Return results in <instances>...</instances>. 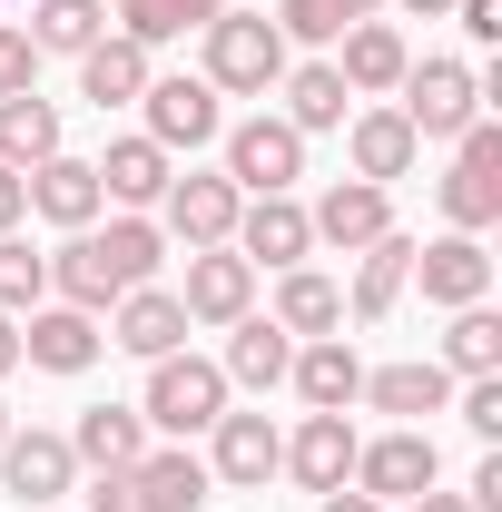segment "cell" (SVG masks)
<instances>
[{
    "label": "cell",
    "instance_id": "6da1fadb",
    "mask_svg": "<svg viewBox=\"0 0 502 512\" xmlns=\"http://www.w3.org/2000/svg\"><path fill=\"white\" fill-rule=\"evenodd\" d=\"M197 40H207V69H197V79H207L217 99H266V89L286 79V30H276L266 10H217Z\"/></svg>",
    "mask_w": 502,
    "mask_h": 512
},
{
    "label": "cell",
    "instance_id": "7a4b0ae2",
    "mask_svg": "<svg viewBox=\"0 0 502 512\" xmlns=\"http://www.w3.org/2000/svg\"><path fill=\"white\" fill-rule=\"evenodd\" d=\"M138 414H148L158 434H178V444H188V434H207V424L227 414V375H217L207 355H188V345H178V355H158V365H148Z\"/></svg>",
    "mask_w": 502,
    "mask_h": 512
},
{
    "label": "cell",
    "instance_id": "3957f363",
    "mask_svg": "<svg viewBox=\"0 0 502 512\" xmlns=\"http://www.w3.org/2000/svg\"><path fill=\"white\" fill-rule=\"evenodd\" d=\"M394 109H404L414 138H463V128L483 119V69H463V60H414Z\"/></svg>",
    "mask_w": 502,
    "mask_h": 512
},
{
    "label": "cell",
    "instance_id": "277c9868",
    "mask_svg": "<svg viewBox=\"0 0 502 512\" xmlns=\"http://www.w3.org/2000/svg\"><path fill=\"white\" fill-rule=\"evenodd\" d=\"M306 178V138L286 119H237L227 128V188L237 197H296Z\"/></svg>",
    "mask_w": 502,
    "mask_h": 512
},
{
    "label": "cell",
    "instance_id": "5b68a950",
    "mask_svg": "<svg viewBox=\"0 0 502 512\" xmlns=\"http://www.w3.org/2000/svg\"><path fill=\"white\" fill-rule=\"evenodd\" d=\"M443 217L463 227V237H483L502 217V128L473 119L463 138H453V178H443Z\"/></svg>",
    "mask_w": 502,
    "mask_h": 512
},
{
    "label": "cell",
    "instance_id": "8992f818",
    "mask_svg": "<svg viewBox=\"0 0 502 512\" xmlns=\"http://www.w3.org/2000/svg\"><path fill=\"white\" fill-rule=\"evenodd\" d=\"M434 483H443V453H434L424 424H394L375 444H355V493H375V503H414Z\"/></svg>",
    "mask_w": 502,
    "mask_h": 512
},
{
    "label": "cell",
    "instance_id": "52a82bcc",
    "mask_svg": "<svg viewBox=\"0 0 502 512\" xmlns=\"http://www.w3.org/2000/svg\"><path fill=\"white\" fill-rule=\"evenodd\" d=\"M276 463H286V434H276L266 414H217V424H207V483H227V493H266Z\"/></svg>",
    "mask_w": 502,
    "mask_h": 512
},
{
    "label": "cell",
    "instance_id": "ba28073f",
    "mask_svg": "<svg viewBox=\"0 0 502 512\" xmlns=\"http://www.w3.org/2000/svg\"><path fill=\"white\" fill-rule=\"evenodd\" d=\"M168 227L158 237H178V247H227V227H237V207L247 197L227 188V168H188V178H168Z\"/></svg>",
    "mask_w": 502,
    "mask_h": 512
},
{
    "label": "cell",
    "instance_id": "9c48e42d",
    "mask_svg": "<svg viewBox=\"0 0 502 512\" xmlns=\"http://www.w3.org/2000/svg\"><path fill=\"white\" fill-rule=\"evenodd\" d=\"M227 247L247 256V266H276V276H286V266H306V256H315V227H306L296 197H247L237 227H227Z\"/></svg>",
    "mask_w": 502,
    "mask_h": 512
},
{
    "label": "cell",
    "instance_id": "30bf717a",
    "mask_svg": "<svg viewBox=\"0 0 502 512\" xmlns=\"http://www.w3.org/2000/svg\"><path fill=\"white\" fill-rule=\"evenodd\" d=\"M188 325H237L256 306V266L237 247H188V286H178Z\"/></svg>",
    "mask_w": 502,
    "mask_h": 512
},
{
    "label": "cell",
    "instance_id": "8fae6325",
    "mask_svg": "<svg viewBox=\"0 0 502 512\" xmlns=\"http://www.w3.org/2000/svg\"><path fill=\"white\" fill-rule=\"evenodd\" d=\"M404 286H424V306H483L493 296V256H483V237H434V247H414V276Z\"/></svg>",
    "mask_w": 502,
    "mask_h": 512
},
{
    "label": "cell",
    "instance_id": "7c38bea8",
    "mask_svg": "<svg viewBox=\"0 0 502 512\" xmlns=\"http://www.w3.org/2000/svg\"><path fill=\"white\" fill-rule=\"evenodd\" d=\"M109 345L138 355V365L178 355V345H188V306H178V286H128L119 306H109Z\"/></svg>",
    "mask_w": 502,
    "mask_h": 512
},
{
    "label": "cell",
    "instance_id": "4fadbf2b",
    "mask_svg": "<svg viewBox=\"0 0 502 512\" xmlns=\"http://www.w3.org/2000/svg\"><path fill=\"white\" fill-rule=\"evenodd\" d=\"M138 109H148L138 138H158L168 158H178V148H207V138L227 128V109H217V89H207V79H148V99H138Z\"/></svg>",
    "mask_w": 502,
    "mask_h": 512
},
{
    "label": "cell",
    "instance_id": "5bb4252c",
    "mask_svg": "<svg viewBox=\"0 0 502 512\" xmlns=\"http://www.w3.org/2000/svg\"><path fill=\"white\" fill-rule=\"evenodd\" d=\"M306 227H315V247H335V256H365L394 227V197L384 188H365V178H335V188L306 207Z\"/></svg>",
    "mask_w": 502,
    "mask_h": 512
},
{
    "label": "cell",
    "instance_id": "9a60e30c",
    "mask_svg": "<svg viewBox=\"0 0 502 512\" xmlns=\"http://www.w3.org/2000/svg\"><path fill=\"white\" fill-rule=\"evenodd\" d=\"M0 483H10V503H60L69 483H79V453H69V434H20L10 424V444H0Z\"/></svg>",
    "mask_w": 502,
    "mask_h": 512
},
{
    "label": "cell",
    "instance_id": "2e32d148",
    "mask_svg": "<svg viewBox=\"0 0 502 512\" xmlns=\"http://www.w3.org/2000/svg\"><path fill=\"white\" fill-rule=\"evenodd\" d=\"M20 365H40V375H89V365H99V316H79V306H30V316H20Z\"/></svg>",
    "mask_w": 502,
    "mask_h": 512
},
{
    "label": "cell",
    "instance_id": "e0dca14e",
    "mask_svg": "<svg viewBox=\"0 0 502 512\" xmlns=\"http://www.w3.org/2000/svg\"><path fill=\"white\" fill-rule=\"evenodd\" d=\"M345 158H355L365 188H394V178H414L424 138L404 128V109H355V119H345Z\"/></svg>",
    "mask_w": 502,
    "mask_h": 512
},
{
    "label": "cell",
    "instance_id": "ac0fdd59",
    "mask_svg": "<svg viewBox=\"0 0 502 512\" xmlns=\"http://www.w3.org/2000/svg\"><path fill=\"white\" fill-rule=\"evenodd\" d=\"M276 473H296L306 493H345L355 483V424L345 414H306L296 434H286V463Z\"/></svg>",
    "mask_w": 502,
    "mask_h": 512
},
{
    "label": "cell",
    "instance_id": "d6986e66",
    "mask_svg": "<svg viewBox=\"0 0 502 512\" xmlns=\"http://www.w3.org/2000/svg\"><path fill=\"white\" fill-rule=\"evenodd\" d=\"M345 60H335V79L355 89V99H384V89H404V69H414V50H404V30L394 20H345V40H335Z\"/></svg>",
    "mask_w": 502,
    "mask_h": 512
},
{
    "label": "cell",
    "instance_id": "ffe728a7",
    "mask_svg": "<svg viewBox=\"0 0 502 512\" xmlns=\"http://www.w3.org/2000/svg\"><path fill=\"white\" fill-rule=\"evenodd\" d=\"M50 296L60 306H79V316H109L128 286H119V266L99 256V227H69L60 237V256H50Z\"/></svg>",
    "mask_w": 502,
    "mask_h": 512
},
{
    "label": "cell",
    "instance_id": "44dd1931",
    "mask_svg": "<svg viewBox=\"0 0 502 512\" xmlns=\"http://www.w3.org/2000/svg\"><path fill=\"white\" fill-rule=\"evenodd\" d=\"M148 79H158V69H148V50H138V40H119V30L79 50V99H89L99 119H109V109H138V99H148Z\"/></svg>",
    "mask_w": 502,
    "mask_h": 512
},
{
    "label": "cell",
    "instance_id": "7402d4cb",
    "mask_svg": "<svg viewBox=\"0 0 502 512\" xmlns=\"http://www.w3.org/2000/svg\"><path fill=\"white\" fill-rule=\"evenodd\" d=\"M286 365H296V335H286V325L276 316H237L227 325V365H217V375L227 384H247V394H276V384H286Z\"/></svg>",
    "mask_w": 502,
    "mask_h": 512
},
{
    "label": "cell",
    "instance_id": "603a6c76",
    "mask_svg": "<svg viewBox=\"0 0 502 512\" xmlns=\"http://www.w3.org/2000/svg\"><path fill=\"white\" fill-rule=\"evenodd\" d=\"M99 207H109V197H99V168H89V158H40V168H30V217H50V227H99Z\"/></svg>",
    "mask_w": 502,
    "mask_h": 512
},
{
    "label": "cell",
    "instance_id": "cb8c5ba5",
    "mask_svg": "<svg viewBox=\"0 0 502 512\" xmlns=\"http://www.w3.org/2000/svg\"><path fill=\"white\" fill-rule=\"evenodd\" d=\"M286 384L306 394V414H345V404L365 394V365H355V345H345V335H315V345H296Z\"/></svg>",
    "mask_w": 502,
    "mask_h": 512
},
{
    "label": "cell",
    "instance_id": "d4e9b609",
    "mask_svg": "<svg viewBox=\"0 0 502 512\" xmlns=\"http://www.w3.org/2000/svg\"><path fill=\"white\" fill-rule=\"evenodd\" d=\"M69 453H79L89 473H128V463L148 453V414H138V404H89V414L69 424Z\"/></svg>",
    "mask_w": 502,
    "mask_h": 512
},
{
    "label": "cell",
    "instance_id": "484cf974",
    "mask_svg": "<svg viewBox=\"0 0 502 512\" xmlns=\"http://www.w3.org/2000/svg\"><path fill=\"white\" fill-rule=\"evenodd\" d=\"M89 168H99V197H119V207H158L178 178L158 138H109V158H89Z\"/></svg>",
    "mask_w": 502,
    "mask_h": 512
},
{
    "label": "cell",
    "instance_id": "4316f807",
    "mask_svg": "<svg viewBox=\"0 0 502 512\" xmlns=\"http://www.w3.org/2000/svg\"><path fill=\"white\" fill-rule=\"evenodd\" d=\"M128 483H138V512H197V503H207V453H188V444L138 453Z\"/></svg>",
    "mask_w": 502,
    "mask_h": 512
},
{
    "label": "cell",
    "instance_id": "83f0119b",
    "mask_svg": "<svg viewBox=\"0 0 502 512\" xmlns=\"http://www.w3.org/2000/svg\"><path fill=\"white\" fill-rule=\"evenodd\" d=\"M276 325H286L296 345L335 335V325H345V286H335V276H315V266H286V276H276Z\"/></svg>",
    "mask_w": 502,
    "mask_h": 512
},
{
    "label": "cell",
    "instance_id": "f1b7e54d",
    "mask_svg": "<svg viewBox=\"0 0 502 512\" xmlns=\"http://www.w3.org/2000/svg\"><path fill=\"white\" fill-rule=\"evenodd\" d=\"M276 89H286V128H296V138H315V128H345V119H355V89L335 79V60L286 69Z\"/></svg>",
    "mask_w": 502,
    "mask_h": 512
},
{
    "label": "cell",
    "instance_id": "f546056e",
    "mask_svg": "<svg viewBox=\"0 0 502 512\" xmlns=\"http://www.w3.org/2000/svg\"><path fill=\"white\" fill-rule=\"evenodd\" d=\"M355 404H375V414H394V424H424V414L453 404V375H443V365H384V375H365Z\"/></svg>",
    "mask_w": 502,
    "mask_h": 512
},
{
    "label": "cell",
    "instance_id": "4dcf8cb0",
    "mask_svg": "<svg viewBox=\"0 0 502 512\" xmlns=\"http://www.w3.org/2000/svg\"><path fill=\"white\" fill-rule=\"evenodd\" d=\"M40 158H60V109L40 99V89H20V99H0V168H40Z\"/></svg>",
    "mask_w": 502,
    "mask_h": 512
},
{
    "label": "cell",
    "instance_id": "1f68e13d",
    "mask_svg": "<svg viewBox=\"0 0 502 512\" xmlns=\"http://www.w3.org/2000/svg\"><path fill=\"white\" fill-rule=\"evenodd\" d=\"M30 50H60V60H79L89 40H109V0H30Z\"/></svg>",
    "mask_w": 502,
    "mask_h": 512
},
{
    "label": "cell",
    "instance_id": "d6a6232c",
    "mask_svg": "<svg viewBox=\"0 0 502 512\" xmlns=\"http://www.w3.org/2000/svg\"><path fill=\"white\" fill-rule=\"evenodd\" d=\"M404 276H414V237H394V227H384L375 247H365V266H355V325H384V316H394Z\"/></svg>",
    "mask_w": 502,
    "mask_h": 512
},
{
    "label": "cell",
    "instance_id": "836d02e7",
    "mask_svg": "<svg viewBox=\"0 0 502 512\" xmlns=\"http://www.w3.org/2000/svg\"><path fill=\"white\" fill-rule=\"evenodd\" d=\"M227 0H119V40H138V50H168V40H188V30H207Z\"/></svg>",
    "mask_w": 502,
    "mask_h": 512
},
{
    "label": "cell",
    "instance_id": "e575fe53",
    "mask_svg": "<svg viewBox=\"0 0 502 512\" xmlns=\"http://www.w3.org/2000/svg\"><path fill=\"white\" fill-rule=\"evenodd\" d=\"M443 375H502V316L493 306H453V325H443Z\"/></svg>",
    "mask_w": 502,
    "mask_h": 512
},
{
    "label": "cell",
    "instance_id": "d590c367",
    "mask_svg": "<svg viewBox=\"0 0 502 512\" xmlns=\"http://www.w3.org/2000/svg\"><path fill=\"white\" fill-rule=\"evenodd\" d=\"M99 256L119 266V286H148V276H158V256H168V237H158L148 217H109V227H99Z\"/></svg>",
    "mask_w": 502,
    "mask_h": 512
},
{
    "label": "cell",
    "instance_id": "8d00e7d4",
    "mask_svg": "<svg viewBox=\"0 0 502 512\" xmlns=\"http://www.w3.org/2000/svg\"><path fill=\"white\" fill-rule=\"evenodd\" d=\"M40 296H50V256L10 227V237H0V316H30Z\"/></svg>",
    "mask_w": 502,
    "mask_h": 512
},
{
    "label": "cell",
    "instance_id": "74e56055",
    "mask_svg": "<svg viewBox=\"0 0 502 512\" xmlns=\"http://www.w3.org/2000/svg\"><path fill=\"white\" fill-rule=\"evenodd\" d=\"M276 30L325 50V40H345V0H276Z\"/></svg>",
    "mask_w": 502,
    "mask_h": 512
},
{
    "label": "cell",
    "instance_id": "f35d334b",
    "mask_svg": "<svg viewBox=\"0 0 502 512\" xmlns=\"http://www.w3.org/2000/svg\"><path fill=\"white\" fill-rule=\"evenodd\" d=\"M20 89H40V50L20 20H0V99H20Z\"/></svg>",
    "mask_w": 502,
    "mask_h": 512
},
{
    "label": "cell",
    "instance_id": "ab89813d",
    "mask_svg": "<svg viewBox=\"0 0 502 512\" xmlns=\"http://www.w3.org/2000/svg\"><path fill=\"white\" fill-rule=\"evenodd\" d=\"M463 424L483 444H502V375H463Z\"/></svg>",
    "mask_w": 502,
    "mask_h": 512
},
{
    "label": "cell",
    "instance_id": "60d3db41",
    "mask_svg": "<svg viewBox=\"0 0 502 512\" xmlns=\"http://www.w3.org/2000/svg\"><path fill=\"white\" fill-rule=\"evenodd\" d=\"M453 20H463V30L483 40V50H493V40H502V0H453Z\"/></svg>",
    "mask_w": 502,
    "mask_h": 512
},
{
    "label": "cell",
    "instance_id": "b9f144b4",
    "mask_svg": "<svg viewBox=\"0 0 502 512\" xmlns=\"http://www.w3.org/2000/svg\"><path fill=\"white\" fill-rule=\"evenodd\" d=\"M89 512H138V483H128V473H99V483H89Z\"/></svg>",
    "mask_w": 502,
    "mask_h": 512
},
{
    "label": "cell",
    "instance_id": "7bdbcfd3",
    "mask_svg": "<svg viewBox=\"0 0 502 512\" xmlns=\"http://www.w3.org/2000/svg\"><path fill=\"white\" fill-rule=\"evenodd\" d=\"M20 217H30V178H20V168H0V237H10Z\"/></svg>",
    "mask_w": 502,
    "mask_h": 512
},
{
    "label": "cell",
    "instance_id": "ee69618b",
    "mask_svg": "<svg viewBox=\"0 0 502 512\" xmlns=\"http://www.w3.org/2000/svg\"><path fill=\"white\" fill-rule=\"evenodd\" d=\"M315 512H384L375 493H355V483H345V493H315Z\"/></svg>",
    "mask_w": 502,
    "mask_h": 512
},
{
    "label": "cell",
    "instance_id": "f6af8a7d",
    "mask_svg": "<svg viewBox=\"0 0 502 512\" xmlns=\"http://www.w3.org/2000/svg\"><path fill=\"white\" fill-rule=\"evenodd\" d=\"M0 375H20V316H0Z\"/></svg>",
    "mask_w": 502,
    "mask_h": 512
},
{
    "label": "cell",
    "instance_id": "bcb514c9",
    "mask_svg": "<svg viewBox=\"0 0 502 512\" xmlns=\"http://www.w3.org/2000/svg\"><path fill=\"white\" fill-rule=\"evenodd\" d=\"M414 512H473L463 493H414Z\"/></svg>",
    "mask_w": 502,
    "mask_h": 512
},
{
    "label": "cell",
    "instance_id": "7dc6e473",
    "mask_svg": "<svg viewBox=\"0 0 502 512\" xmlns=\"http://www.w3.org/2000/svg\"><path fill=\"white\" fill-rule=\"evenodd\" d=\"M404 10H414V20H443V10H453V0H404Z\"/></svg>",
    "mask_w": 502,
    "mask_h": 512
},
{
    "label": "cell",
    "instance_id": "c3c4849f",
    "mask_svg": "<svg viewBox=\"0 0 502 512\" xmlns=\"http://www.w3.org/2000/svg\"><path fill=\"white\" fill-rule=\"evenodd\" d=\"M375 10H384V0H345V20H375Z\"/></svg>",
    "mask_w": 502,
    "mask_h": 512
},
{
    "label": "cell",
    "instance_id": "681fc988",
    "mask_svg": "<svg viewBox=\"0 0 502 512\" xmlns=\"http://www.w3.org/2000/svg\"><path fill=\"white\" fill-rule=\"evenodd\" d=\"M0 444H10V404H0Z\"/></svg>",
    "mask_w": 502,
    "mask_h": 512
},
{
    "label": "cell",
    "instance_id": "f907efd6",
    "mask_svg": "<svg viewBox=\"0 0 502 512\" xmlns=\"http://www.w3.org/2000/svg\"><path fill=\"white\" fill-rule=\"evenodd\" d=\"M0 10H30V0H0Z\"/></svg>",
    "mask_w": 502,
    "mask_h": 512
}]
</instances>
